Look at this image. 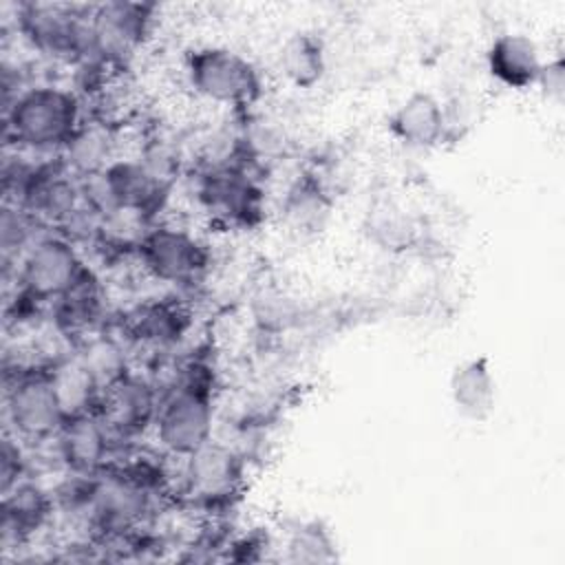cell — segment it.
I'll use <instances>...</instances> for the list:
<instances>
[{
	"mask_svg": "<svg viewBox=\"0 0 565 565\" xmlns=\"http://www.w3.org/2000/svg\"><path fill=\"white\" fill-rule=\"evenodd\" d=\"M79 128V102L60 86L24 88L7 106V135L26 148H66Z\"/></svg>",
	"mask_w": 565,
	"mask_h": 565,
	"instance_id": "6da1fadb",
	"label": "cell"
},
{
	"mask_svg": "<svg viewBox=\"0 0 565 565\" xmlns=\"http://www.w3.org/2000/svg\"><path fill=\"white\" fill-rule=\"evenodd\" d=\"M185 75L205 99L225 106H247L260 97L258 68L227 46H201L188 53Z\"/></svg>",
	"mask_w": 565,
	"mask_h": 565,
	"instance_id": "7a4b0ae2",
	"label": "cell"
},
{
	"mask_svg": "<svg viewBox=\"0 0 565 565\" xmlns=\"http://www.w3.org/2000/svg\"><path fill=\"white\" fill-rule=\"evenodd\" d=\"M159 444L179 457H188L210 441L212 395L205 380L188 375L163 402L154 417Z\"/></svg>",
	"mask_w": 565,
	"mask_h": 565,
	"instance_id": "3957f363",
	"label": "cell"
},
{
	"mask_svg": "<svg viewBox=\"0 0 565 565\" xmlns=\"http://www.w3.org/2000/svg\"><path fill=\"white\" fill-rule=\"evenodd\" d=\"M4 415L15 439L40 441L57 435L66 422L51 371H22L7 384Z\"/></svg>",
	"mask_w": 565,
	"mask_h": 565,
	"instance_id": "277c9868",
	"label": "cell"
},
{
	"mask_svg": "<svg viewBox=\"0 0 565 565\" xmlns=\"http://www.w3.org/2000/svg\"><path fill=\"white\" fill-rule=\"evenodd\" d=\"M84 265L64 236H42L24 254L18 278L31 300H60L84 274Z\"/></svg>",
	"mask_w": 565,
	"mask_h": 565,
	"instance_id": "5b68a950",
	"label": "cell"
},
{
	"mask_svg": "<svg viewBox=\"0 0 565 565\" xmlns=\"http://www.w3.org/2000/svg\"><path fill=\"white\" fill-rule=\"evenodd\" d=\"M137 249L143 267L163 282H190L207 265L203 245L179 227L159 225L146 230Z\"/></svg>",
	"mask_w": 565,
	"mask_h": 565,
	"instance_id": "8992f818",
	"label": "cell"
},
{
	"mask_svg": "<svg viewBox=\"0 0 565 565\" xmlns=\"http://www.w3.org/2000/svg\"><path fill=\"white\" fill-rule=\"evenodd\" d=\"M152 7L139 2H106L88 20L93 53L108 60L132 53L148 35Z\"/></svg>",
	"mask_w": 565,
	"mask_h": 565,
	"instance_id": "52a82bcc",
	"label": "cell"
},
{
	"mask_svg": "<svg viewBox=\"0 0 565 565\" xmlns=\"http://www.w3.org/2000/svg\"><path fill=\"white\" fill-rule=\"evenodd\" d=\"M24 35L44 53L71 57L73 53L93 51L90 26L79 22L64 7L31 4L20 18Z\"/></svg>",
	"mask_w": 565,
	"mask_h": 565,
	"instance_id": "ba28073f",
	"label": "cell"
},
{
	"mask_svg": "<svg viewBox=\"0 0 565 565\" xmlns=\"http://www.w3.org/2000/svg\"><path fill=\"white\" fill-rule=\"evenodd\" d=\"M393 137L408 148H433L444 139L446 113L433 93H411L388 117Z\"/></svg>",
	"mask_w": 565,
	"mask_h": 565,
	"instance_id": "9c48e42d",
	"label": "cell"
},
{
	"mask_svg": "<svg viewBox=\"0 0 565 565\" xmlns=\"http://www.w3.org/2000/svg\"><path fill=\"white\" fill-rule=\"evenodd\" d=\"M486 62L490 75L514 90L534 86L545 66L536 42L523 33H503L494 38L486 53Z\"/></svg>",
	"mask_w": 565,
	"mask_h": 565,
	"instance_id": "30bf717a",
	"label": "cell"
},
{
	"mask_svg": "<svg viewBox=\"0 0 565 565\" xmlns=\"http://www.w3.org/2000/svg\"><path fill=\"white\" fill-rule=\"evenodd\" d=\"M102 419L108 430L132 435L154 424L159 404L154 391L137 377L124 375L104 391Z\"/></svg>",
	"mask_w": 565,
	"mask_h": 565,
	"instance_id": "8fae6325",
	"label": "cell"
},
{
	"mask_svg": "<svg viewBox=\"0 0 565 565\" xmlns=\"http://www.w3.org/2000/svg\"><path fill=\"white\" fill-rule=\"evenodd\" d=\"M55 439L62 461L75 472H95L108 459V426L93 413L68 417Z\"/></svg>",
	"mask_w": 565,
	"mask_h": 565,
	"instance_id": "7c38bea8",
	"label": "cell"
},
{
	"mask_svg": "<svg viewBox=\"0 0 565 565\" xmlns=\"http://www.w3.org/2000/svg\"><path fill=\"white\" fill-rule=\"evenodd\" d=\"M238 477L241 468L236 455L221 444H212V439L185 457V483L190 492L201 499L230 494Z\"/></svg>",
	"mask_w": 565,
	"mask_h": 565,
	"instance_id": "4fadbf2b",
	"label": "cell"
},
{
	"mask_svg": "<svg viewBox=\"0 0 565 565\" xmlns=\"http://www.w3.org/2000/svg\"><path fill=\"white\" fill-rule=\"evenodd\" d=\"M199 196L203 205L225 221H249L258 212V190L236 170H218L205 177Z\"/></svg>",
	"mask_w": 565,
	"mask_h": 565,
	"instance_id": "5bb4252c",
	"label": "cell"
},
{
	"mask_svg": "<svg viewBox=\"0 0 565 565\" xmlns=\"http://www.w3.org/2000/svg\"><path fill=\"white\" fill-rule=\"evenodd\" d=\"M494 377L486 358L459 364L450 375V399L468 419H486L494 408Z\"/></svg>",
	"mask_w": 565,
	"mask_h": 565,
	"instance_id": "9a60e30c",
	"label": "cell"
},
{
	"mask_svg": "<svg viewBox=\"0 0 565 565\" xmlns=\"http://www.w3.org/2000/svg\"><path fill=\"white\" fill-rule=\"evenodd\" d=\"M278 62L294 86L309 88L324 73V46L313 33H294L285 40Z\"/></svg>",
	"mask_w": 565,
	"mask_h": 565,
	"instance_id": "2e32d148",
	"label": "cell"
},
{
	"mask_svg": "<svg viewBox=\"0 0 565 565\" xmlns=\"http://www.w3.org/2000/svg\"><path fill=\"white\" fill-rule=\"evenodd\" d=\"M51 377H53L66 419L73 415L90 413L88 408L95 402V395L102 391V386L97 384V380L79 358L55 364L51 369Z\"/></svg>",
	"mask_w": 565,
	"mask_h": 565,
	"instance_id": "e0dca14e",
	"label": "cell"
},
{
	"mask_svg": "<svg viewBox=\"0 0 565 565\" xmlns=\"http://www.w3.org/2000/svg\"><path fill=\"white\" fill-rule=\"evenodd\" d=\"M84 366L93 373L102 391L113 386L117 380L126 375V362L121 351L110 340H93L86 351L79 355Z\"/></svg>",
	"mask_w": 565,
	"mask_h": 565,
	"instance_id": "ac0fdd59",
	"label": "cell"
},
{
	"mask_svg": "<svg viewBox=\"0 0 565 565\" xmlns=\"http://www.w3.org/2000/svg\"><path fill=\"white\" fill-rule=\"evenodd\" d=\"M66 150H68L71 161L82 172H95L97 168L104 166V159L108 154L104 135H99L95 130H86V128L77 130V135L66 146Z\"/></svg>",
	"mask_w": 565,
	"mask_h": 565,
	"instance_id": "d6986e66",
	"label": "cell"
},
{
	"mask_svg": "<svg viewBox=\"0 0 565 565\" xmlns=\"http://www.w3.org/2000/svg\"><path fill=\"white\" fill-rule=\"evenodd\" d=\"M329 541L316 525L298 530V534L289 543V552L296 561H324L331 558Z\"/></svg>",
	"mask_w": 565,
	"mask_h": 565,
	"instance_id": "ffe728a7",
	"label": "cell"
},
{
	"mask_svg": "<svg viewBox=\"0 0 565 565\" xmlns=\"http://www.w3.org/2000/svg\"><path fill=\"white\" fill-rule=\"evenodd\" d=\"M18 475H20V452L15 446H11V439H4L2 459H0L2 492H9L13 486H18Z\"/></svg>",
	"mask_w": 565,
	"mask_h": 565,
	"instance_id": "44dd1931",
	"label": "cell"
}]
</instances>
